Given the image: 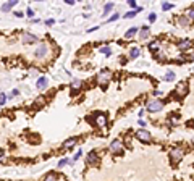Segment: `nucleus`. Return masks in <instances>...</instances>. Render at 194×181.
Listing matches in <instances>:
<instances>
[{
  "label": "nucleus",
  "mask_w": 194,
  "mask_h": 181,
  "mask_svg": "<svg viewBox=\"0 0 194 181\" xmlns=\"http://www.w3.org/2000/svg\"><path fill=\"white\" fill-rule=\"evenodd\" d=\"M112 71L110 70H102L99 75H97V83L100 84V86H105L107 83H110V79H112Z\"/></svg>",
  "instance_id": "7ed1b4c3"
},
{
  "label": "nucleus",
  "mask_w": 194,
  "mask_h": 181,
  "mask_svg": "<svg viewBox=\"0 0 194 181\" xmlns=\"http://www.w3.org/2000/svg\"><path fill=\"white\" fill-rule=\"evenodd\" d=\"M141 11H142V7H138L136 10H129L128 13H125V15H123V18H126V20H131V18H134V16L138 15V13H141Z\"/></svg>",
  "instance_id": "a211bd4d"
},
{
  "label": "nucleus",
  "mask_w": 194,
  "mask_h": 181,
  "mask_svg": "<svg viewBox=\"0 0 194 181\" xmlns=\"http://www.w3.org/2000/svg\"><path fill=\"white\" fill-rule=\"evenodd\" d=\"M44 102H45V100H44V97H37L36 100H34V105H42Z\"/></svg>",
  "instance_id": "72a5a7b5"
},
{
  "label": "nucleus",
  "mask_w": 194,
  "mask_h": 181,
  "mask_svg": "<svg viewBox=\"0 0 194 181\" xmlns=\"http://www.w3.org/2000/svg\"><path fill=\"white\" fill-rule=\"evenodd\" d=\"M136 138H138L141 142H149V141L152 139V134L149 129H146V128H141L136 131Z\"/></svg>",
  "instance_id": "20e7f679"
},
{
  "label": "nucleus",
  "mask_w": 194,
  "mask_h": 181,
  "mask_svg": "<svg viewBox=\"0 0 194 181\" xmlns=\"http://www.w3.org/2000/svg\"><path fill=\"white\" fill-rule=\"evenodd\" d=\"M81 87H83V81H81V79H78V78L71 79V83H70V90H71L73 94H76Z\"/></svg>",
  "instance_id": "9b49d317"
},
{
  "label": "nucleus",
  "mask_w": 194,
  "mask_h": 181,
  "mask_svg": "<svg viewBox=\"0 0 194 181\" xmlns=\"http://www.w3.org/2000/svg\"><path fill=\"white\" fill-rule=\"evenodd\" d=\"M5 102H7V94H5V92H0V107L5 105Z\"/></svg>",
  "instance_id": "c85d7f7f"
},
{
  "label": "nucleus",
  "mask_w": 194,
  "mask_h": 181,
  "mask_svg": "<svg viewBox=\"0 0 194 181\" xmlns=\"http://www.w3.org/2000/svg\"><path fill=\"white\" fill-rule=\"evenodd\" d=\"M175 79H176V76H175L173 71H167V75L163 76V81H167V83H172V81H175Z\"/></svg>",
  "instance_id": "5701e85b"
},
{
  "label": "nucleus",
  "mask_w": 194,
  "mask_h": 181,
  "mask_svg": "<svg viewBox=\"0 0 194 181\" xmlns=\"http://www.w3.org/2000/svg\"><path fill=\"white\" fill-rule=\"evenodd\" d=\"M173 8V3H162V10L163 11H168V10H172Z\"/></svg>",
  "instance_id": "7c9ffc66"
},
{
  "label": "nucleus",
  "mask_w": 194,
  "mask_h": 181,
  "mask_svg": "<svg viewBox=\"0 0 194 181\" xmlns=\"http://www.w3.org/2000/svg\"><path fill=\"white\" fill-rule=\"evenodd\" d=\"M76 142H78V138H70V139H66L63 142V147H65V149H71Z\"/></svg>",
  "instance_id": "aec40b11"
},
{
  "label": "nucleus",
  "mask_w": 194,
  "mask_h": 181,
  "mask_svg": "<svg viewBox=\"0 0 194 181\" xmlns=\"http://www.w3.org/2000/svg\"><path fill=\"white\" fill-rule=\"evenodd\" d=\"M170 124H176V123H178L180 121V115H178V113H175V115H170Z\"/></svg>",
  "instance_id": "a878e982"
},
{
  "label": "nucleus",
  "mask_w": 194,
  "mask_h": 181,
  "mask_svg": "<svg viewBox=\"0 0 194 181\" xmlns=\"http://www.w3.org/2000/svg\"><path fill=\"white\" fill-rule=\"evenodd\" d=\"M149 36H151V28L147 26V24L141 26V28H139V39H141V41H146Z\"/></svg>",
  "instance_id": "ddd939ff"
},
{
  "label": "nucleus",
  "mask_w": 194,
  "mask_h": 181,
  "mask_svg": "<svg viewBox=\"0 0 194 181\" xmlns=\"http://www.w3.org/2000/svg\"><path fill=\"white\" fill-rule=\"evenodd\" d=\"M26 16L32 18V16H34V10H32V8H28V10H26Z\"/></svg>",
  "instance_id": "e433bc0d"
},
{
  "label": "nucleus",
  "mask_w": 194,
  "mask_h": 181,
  "mask_svg": "<svg viewBox=\"0 0 194 181\" xmlns=\"http://www.w3.org/2000/svg\"><path fill=\"white\" fill-rule=\"evenodd\" d=\"M155 58L159 61H167V54H165V50H159V52H155Z\"/></svg>",
  "instance_id": "4be33fe9"
},
{
  "label": "nucleus",
  "mask_w": 194,
  "mask_h": 181,
  "mask_svg": "<svg viewBox=\"0 0 194 181\" xmlns=\"http://www.w3.org/2000/svg\"><path fill=\"white\" fill-rule=\"evenodd\" d=\"M188 18H189L191 21H194V7H191V8H188L186 10V13H185Z\"/></svg>",
  "instance_id": "bb28decb"
},
{
  "label": "nucleus",
  "mask_w": 194,
  "mask_h": 181,
  "mask_svg": "<svg viewBox=\"0 0 194 181\" xmlns=\"http://www.w3.org/2000/svg\"><path fill=\"white\" fill-rule=\"evenodd\" d=\"M47 54H49V45L47 44H41L36 49V52H34V57H36L37 60H44L45 57H47Z\"/></svg>",
  "instance_id": "423d86ee"
},
{
  "label": "nucleus",
  "mask_w": 194,
  "mask_h": 181,
  "mask_svg": "<svg viewBox=\"0 0 194 181\" xmlns=\"http://www.w3.org/2000/svg\"><path fill=\"white\" fill-rule=\"evenodd\" d=\"M185 157V150L181 149V147H175V149L170 150V158H172V163H180L181 158Z\"/></svg>",
  "instance_id": "f03ea898"
},
{
  "label": "nucleus",
  "mask_w": 194,
  "mask_h": 181,
  "mask_svg": "<svg viewBox=\"0 0 194 181\" xmlns=\"http://www.w3.org/2000/svg\"><path fill=\"white\" fill-rule=\"evenodd\" d=\"M95 123L99 126H105L107 124V115L105 113H95Z\"/></svg>",
  "instance_id": "2eb2a0df"
},
{
  "label": "nucleus",
  "mask_w": 194,
  "mask_h": 181,
  "mask_svg": "<svg viewBox=\"0 0 194 181\" xmlns=\"http://www.w3.org/2000/svg\"><path fill=\"white\" fill-rule=\"evenodd\" d=\"M15 16H16V18H23L24 13H23V11H15Z\"/></svg>",
  "instance_id": "58836bf2"
},
{
  "label": "nucleus",
  "mask_w": 194,
  "mask_h": 181,
  "mask_svg": "<svg viewBox=\"0 0 194 181\" xmlns=\"http://www.w3.org/2000/svg\"><path fill=\"white\" fill-rule=\"evenodd\" d=\"M139 55H141V49H139V47H131V49H129L128 58H129V60H134V58H138Z\"/></svg>",
  "instance_id": "f3484780"
},
{
  "label": "nucleus",
  "mask_w": 194,
  "mask_h": 181,
  "mask_svg": "<svg viewBox=\"0 0 194 181\" xmlns=\"http://www.w3.org/2000/svg\"><path fill=\"white\" fill-rule=\"evenodd\" d=\"M147 20H149V23H155V20H157V15H155V13H151L149 16H147Z\"/></svg>",
  "instance_id": "473e14b6"
},
{
  "label": "nucleus",
  "mask_w": 194,
  "mask_h": 181,
  "mask_svg": "<svg viewBox=\"0 0 194 181\" xmlns=\"http://www.w3.org/2000/svg\"><path fill=\"white\" fill-rule=\"evenodd\" d=\"M128 5H129V7L133 8V10H136V8H138V3H136L134 0H129V2H128Z\"/></svg>",
  "instance_id": "c9c22d12"
},
{
  "label": "nucleus",
  "mask_w": 194,
  "mask_h": 181,
  "mask_svg": "<svg viewBox=\"0 0 194 181\" xmlns=\"http://www.w3.org/2000/svg\"><path fill=\"white\" fill-rule=\"evenodd\" d=\"M47 86H49V78L47 76H39L37 81H36V87L41 89V90H44Z\"/></svg>",
  "instance_id": "f8f14e48"
},
{
  "label": "nucleus",
  "mask_w": 194,
  "mask_h": 181,
  "mask_svg": "<svg viewBox=\"0 0 194 181\" xmlns=\"http://www.w3.org/2000/svg\"><path fill=\"white\" fill-rule=\"evenodd\" d=\"M163 107H165L163 100H160V99H151L149 102H147V105H146V110L149 113H157V112H160Z\"/></svg>",
  "instance_id": "f257e3e1"
},
{
  "label": "nucleus",
  "mask_w": 194,
  "mask_h": 181,
  "mask_svg": "<svg viewBox=\"0 0 194 181\" xmlns=\"http://www.w3.org/2000/svg\"><path fill=\"white\" fill-rule=\"evenodd\" d=\"M118 18H120V15H118V13H115V15L108 16V18H107V21H108V23H113V21H117Z\"/></svg>",
  "instance_id": "2f4dec72"
},
{
  "label": "nucleus",
  "mask_w": 194,
  "mask_h": 181,
  "mask_svg": "<svg viewBox=\"0 0 194 181\" xmlns=\"http://www.w3.org/2000/svg\"><path fill=\"white\" fill-rule=\"evenodd\" d=\"M95 29H99V26H94V28H89V29H88V32H94Z\"/></svg>",
  "instance_id": "79ce46f5"
},
{
  "label": "nucleus",
  "mask_w": 194,
  "mask_h": 181,
  "mask_svg": "<svg viewBox=\"0 0 194 181\" xmlns=\"http://www.w3.org/2000/svg\"><path fill=\"white\" fill-rule=\"evenodd\" d=\"M65 3H68V5H75V0H65Z\"/></svg>",
  "instance_id": "37998d69"
},
{
  "label": "nucleus",
  "mask_w": 194,
  "mask_h": 181,
  "mask_svg": "<svg viewBox=\"0 0 194 181\" xmlns=\"http://www.w3.org/2000/svg\"><path fill=\"white\" fill-rule=\"evenodd\" d=\"M176 47H178V50H181V52L189 50L192 47V41H189V39H181V41L176 44Z\"/></svg>",
  "instance_id": "9d476101"
},
{
  "label": "nucleus",
  "mask_w": 194,
  "mask_h": 181,
  "mask_svg": "<svg viewBox=\"0 0 194 181\" xmlns=\"http://www.w3.org/2000/svg\"><path fill=\"white\" fill-rule=\"evenodd\" d=\"M188 90H189L188 83H178V84H176V87H175V94H176V97H178V99H181V97H185V95L188 94Z\"/></svg>",
  "instance_id": "39448f33"
},
{
  "label": "nucleus",
  "mask_w": 194,
  "mask_h": 181,
  "mask_svg": "<svg viewBox=\"0 0 194 181\" xmlns=\"http://www.w3.org/2000/svg\"><path fill=\"white\" fill-rule=\"evenodd\" d=\"M136 34H139V28L133 26V28H129V29L125 32V39H131V37H134Z\"/></svg>",
  "instance_id": "6ab92c4d"
},
{
  "label": "nucleus",
  "mask_w": 194,
  "mask_h": 181,
  "mask_svg": "<svg viewBox=\"0 0 194 181\" xmlns=\"http://www.w3.org/2000/svg\"><path fill=\"white\" fill-rule=\"evenodd\" d=\"M99 52H100V54H104L105 57H110V55H112V49H110V47H100V49H99Z\"/></svg>",
  "instance_id": "393cba45"
},
{
  "label": "nucleus",
  "mask_w": 194,
  "mask_h": 181,
  "mask_svg": "<svg viewBox=\"0 0 194 181\" xmlns=\"http://www.w3.org/2000/svg\"><path fill=\"white\" fill-rule=\"evenodd\" d=\"M42 181H58V179H57V175H55V173H49Z\"/></svg>",
  "instance_id": "cd10ccee"
},
{
  "label": "nucleus",
  "mask_w": 194,
  "mask_h": 181,
  "mask_svg": "<svg viewBox=\"0 0 194 181\" xmlns=\"http://www.w3.org/2000/svg\"><path fill=\"white\" fill-rule=\"evenodd\" d=\"M108 149H110L112 154H121L123 152V142L120 139H113L110 142V147H108Z\"/></svg>",
  "instance_id": "0eeeda50"
},
{
  "label": "nucleus",
  "mask_w": 194,
  "mask_h": 181,
  "mask_svg": "<svg viewBox=\"0 0 194 181\" xmlns=\"http://www.w3.org/2000/svg\"><path fill=\"white\" fill-rule=\"evenodd\" d=\"M191 23H192V21L188 18L186 15H180V16H178V24H180L181 28H189Z\"/></svg>",
  "instance_id": "4468645a"
},
{
  "label": "nucleus",
  "mask_w": 194,
  "mask_h": 181,
  "mask_svg": "<svg viewBox=\"0 0 194 181\" xmlns=\"http://www.w3.org/2000/svg\"><path fill=\"white\" fill-rule=\"evenodd\" d=\"M3 160H5V152L0 149V162H3Z\"/></svg>",
  "instance_id": "ea45409f"
},
{
  "label": "nucleus",
  "mask_w": 194,
  "mask_h": 181,
  "mask_svg": "<svg viewBox=\"0 0 194 181\" xmlns=\"http://www.w3.org/2000/svg\"><path fill=\"white\" fill-rule=\"evenodd\" d=\"M54 23H55V21H54L52 18H50V20H47V21H45V24H47V26H52Z\"/></svg>",
  "instance_id": "a19ab883"
},
{
  "label": "nucleus",
  "mask_w": 194,
  "mask_h": 181,
  "mask_svg": "<svg viewBox=\"0 0 194 181\" xmlns=\"http://www.w3.org/2000/svg\"><path fill=\"white\" fill-rule=\"evenodd\" d=\"M113 7H115V5H113L112 2L105 3V7H104V15H102V16H108V13H110V11L113 10Z\"/></svg>",
  "instance_id": "b1692460"
},
{
  "label": "nucleus",
  "mask_w": 194,
  "mask_h": 181,
  "mask_svg": "<svg viewBox=\"0 0 194 181\" xmlns=\"http://www.w3.org/2000/svg\"><path fill=\"white\" fill-rule=\"evenodd\" d=\"M68 162H70V158H62L58 162V168H63L65 165H68Z\"/></svg>",
  "instance_id": "c756f323"
},
{
  "label": "nucleus",
  "mask_w": 194,
  "mask_h": 181,
  "mask_svg": "<svg viewBox=\"0 0 194 181\" xmlns=\"http://www.w3.org/2000/svg\"><path fill=\"white\" fill-rule=\"evenodd\" d=\"M16 3H18V0H10V2H5L0 8H2V11H5V13H7V11H10V10L16 5Z\"/></svg>",
  "instance_id": "dca6fc26"
},
{
  "label": "nucleus",
  "mask_w": 194,
  "mask_h": 181,
  "mask_svg": "<svg viewBox=\"0 0 194 181\" xmlns=\"http://www.w3.org/2000/svg\"><path fill=\"white\" fill-rule=\"evenodd\" d=\"M152 95H154V97H160V95H163V92H162V90H159V89H155L152 92Z\"/></svg>",
  "instance_id": "f704fd0d"
},
{
  "label": "nucleus",
  "mask_w": 194,
  "mask_h": 181,
  "mask_svg": "<svg viewBox=\"0 0 194 181\" xmlns=\"http://www.w3.org/2000/svg\"><path fill=\"white\" fill-rule=\"evenodd\" d=\"M37 41H39V37L31 34V32H23L21 34V42L23 44H36Z\"/></svg>",
  "instance_id": "6e6552de"
},
{
  "label": "nucleus",
  "mask_w": 194,
  "mask_h": 181,
  "mask_svg": "<svg viewBox=\"0 0 194 181\" xmlns=\"http://www.w3.org/2000/svg\"><path fill=\"white\" fill-rule=\"evenodd\" d=\"M186 60L194 61V50H192V52H189V55H186Z\"/></svg>",
  "instance_id": "4c0bfd02"
},
{
  "label": "nucleus",
  "mask_w": 194,
  "mask_h": 181,
  "mask_svg": "<svg viewBox=\"0 0 194 181\" xmlns=\"http://www.w3.org/2000/svg\"><path fill=\"white\" fill-rule=\"evenodd\" d=\"M86 163L88 165H97V163H99V154H97L95 150H91L86 157Z\"/></svg>",
  "instance_id": "1a4fd4ad"
},
{
  "label": "nucleus",
  "mask_w": 194,
  "mask_h": 181,
  "mask_svg": "<svg viewBox=\"0 0 194 181\" xmlns=\"http://www.w3.org/2000/svg\"><path fill=\"white\" fill-rule=\"evenodd\" d=\"M147 49L151 50V52H159V41H152V42H149L147 44Z\"/></svg>",
  "instance_id": "412c9836"
}]
</instances>
